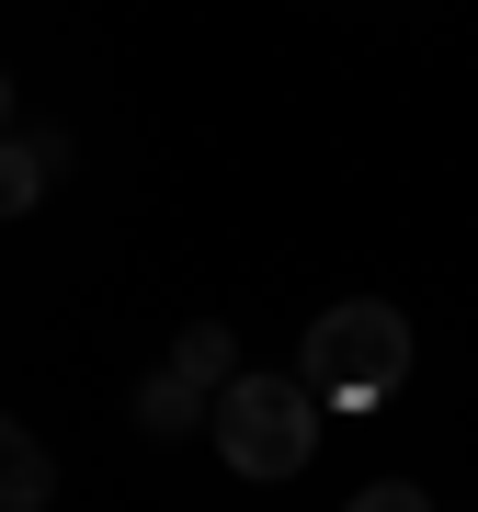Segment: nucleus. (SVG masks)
Instances as JSON below:
<instances>
[{
    "mask_svg": "<svg viewBox=\"0 0 478 512\" xmlns=\"http://www.w3.org/2000/svg\"><path fill=\"white\" fill-rule=\"evenodd\" d=\"M308 365H296V387L308 399H331V410H376L387 387L410 376V319L387 308V296H342V308H319L308 319Z\"/></svg>",
    "mask_w": 478,
    "mask_h": 512,
    "instance_id": "1",
    "label": "nucleus"
},
{
    "mask_svg": "<svg viewBox=\"0 0 478 512\" xmlns=\"http://www.w3.org/2000/svg\"><path fill=\"white\" fill-rule=\"evenodd\" d=\"M205 433H217V456L239 478H296L319 456V399L296 376H228L217 410H205Z\"/></svg>",
    "mask_w": 478,
    "mask_h": 512,
    "instance_id": "2",
    "label": "nucleus"
},
{
    "mask_svg": "<svg viewBox=\"0 0 478 512\" xmlns=\"http://www.w3.org/2000/svg\"><path fill=\"white\" fill-rule=\"evenodd\" d=\"M57 171H69V137H0V228L35 217L57 194Z\"/></svg>",
    "mask_w": 478,
    "mask_h": 512,
    "instance_id": "3",
    "label": "nucleus"
},
{
    "mask_svg": "<svg viewBox=\"0 0 478 512\" xmlns=\"http://www.w3.org/2000/svg\"><path fill=\"white\" fill-rule=\"evenodd\" d=\"M46 501H57V456L23 421H0V512H46Z\"/></svg>",
    "mask_w": 478,
    "mask_h": 512,
    "instance_id": "4",
    "label": "nucleus"
},
{
    "mask_svg": "<svg viewBox=\"0 0 478 512\" xmlns=\"http://www.w3.org/2000/svg\"><path fill=\"white\" fill-rule=\"evenodd\" d=\"M205 410H217V387H194L183 365H160V376L137 387V421H148V433H194Z\"/></svg>",
    "mask_w": 478,
    "mask_h": 512,
    "instance_id": "5",
    "label": "nucleus"
},
{
    "mask_svg": "<svg viewBox=\"0 0 478 512\" xmlns=\"http://www.w3.org/2000/svg\"><path fill=\"white\" fill-rule=\"evenodd\" d=\"M171 365H183L194 387H228V376H239V342H228V319H183V330H171Z\"/></svg>",
    "mask_w": 478,
    "mask_h": 512,
    "instance_id": "6",
    "label": "nucleus"
},
{
    "mask_svg": "<svg viewBox=\"0 0 478 512\" xmlns=\"http://www.w3.org/2000/svg\"><path fill=\"white\" fill-rule=\"evenodd\" d=\"M342 512H433V501H422V478H365Z\"/></svg>",
    "mask_w": 478,
    "mask_h": 512,
    "instance_id": "7",
    "label": "nucleus"
},
{
    "mask_svg": "<svg viewBox=\"0 0 478 512\" xmlns=\"http://www.w3.org/2000/svg\"><path fill=\"white\" fill-rule=\"evenodd\" d=\"M0 137H12V80H0Z\"/></svg>",
    "mask_w": 478,
    "mask_h": 512,
    "instance_id": "8",
    "label": "nucleus"
}]
</instances>
